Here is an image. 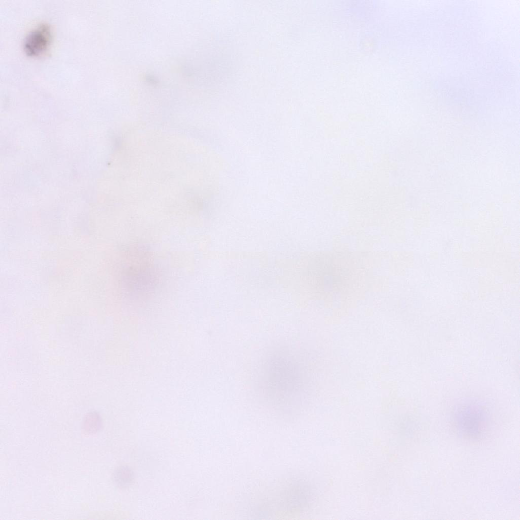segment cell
I'll return each instance as SVG.
<instances>
[{
    "label": "cell",
    "instance_id": "5b68a950",
    "mask_svg": "<svg viewBox=\"0 0 520 520\" xmlns=\"http://www.w3.org/2000/svg\"><path fill=\"white\" fill-rule=\"evenodd\" d=\"M133 479V472L126 466L118 467L113 475L114 482L120 488H124L128 486L132 483Z\"/></svg>",
    "mask_w": 520,
    "mask_h": 520
},
{
    "label": "cell",
    "instance_id": "8992f818",
    "mask_svg": "<svg viewBox=\"0 0 520 520\" xmlns=\"http://www.w3.org/2000/svg\"><path fill=\"white\" fill-rule=\"evenodd\" d=\"M101 426V420L97 413H90L86 416L84 422V427L87 431L92 433L96 432Z\"/></svg>",
    "mask_w": 520,
    "mask_h": 520
},
{
    "label": "cell",
    "instance_id": "277c9868",
    "mask_svg": "<svg viewBox=\"0 0 520 520\" xmlns=\"http://www.w3.org/2000/svg\"><path fill=\"white\" fill-rule=\"evenodd\" d=\"M51 30L46 23H41L31 30L23 41V49L30 56H38L45 52L51 40Z\"/></svg>",
    "mask_w": 520,
    "mask_h": 520
},
{
    "label": "cell",
    "instance_id": "7a4b0ae2",
    "mask_svg": "<svg viewBox=\"0 0 520 520\" xmlns=\"http://www.w3.org/2000/svg\"><path fill=\"white\" fill-rule=\"evenodd\" d=\"M453 426L461 437L470 441L483 439L491 427L488 407L476 400H468L458 405L452 414Z\"/></svg>",
    "mask_w": 520,
    "mask_h": 520
},
{
    "label": "cell",
    "instance_id": "3957f363",
    "mask_svg": "<svg viewBox=\"0 0 520 520\" xmlns=\"http://www.w3.org/2000/svg\"><path fill=\"white\" fill-rule=\"evenodd\" d=\"M312 497L310 486L301 480H293L282 483L270 496L264 508L272 511L295 512L305 507Z\"/></svg>",
    "mask_w": 520,
    "mask_h": 520
},
{
    "label": "cell",
    "instance_id": "6da1fadb",
    "mask_svg": "<svg viewBox=\"0 0 520 520\" xmlns=\"http://www.w3.org/2000/svg\"><path fill=\"white\" fill-rule=\"evenodd\" d=\"M295 349L280 347L261 359L255 374L261 402L276 415L292 417L303 408L309 388L308 371Z\"/></svg>",
    "mask_w": 520,
    "mask_h": 520
}]
</instances>
